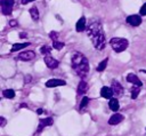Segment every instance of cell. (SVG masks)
Returning a JSON list of instances; mask_svg holds the SVG:
<instances>
[{"label": "cell", "mask_w": 146, "mask_h": 136, "mask_svg": "<svg viewBox=\"0 0 146 136\" xmlns=\"http://www.w3.org/2000/svg\"><path fill=\"white\" fill-rule=\"evenodd\" d=\"M107 59H108V58H104V59L98 64V66H97V71H98V72H103V71L106 69V66H107Z\"/></svg>", "instance_id": "cell-20"}, {"label": "cell", "mask_w": 146, "mask_h": 136, "mask_svg": "<svg viewBox=\"0 0 146 136\" xmlns=\"http://www.w3.org/2000/svg\"><path fill=\"white\" fill-rule=\"evenodd\" d=\"M86 27H87L86 17H84V16H82V17H81V18L78 21L75 29H76V31H78V32H82V31H84V30H86Z\"/></svg>", "instance_id": "cell-14"}, {"label": "cell", "mask_w": 146, "mask_h": 136, "mask_svg": "<svg viewBox=\"0 0 146 136\" xmlns=\"http://www.w3.org/2000/svg\"><path fill=\"white\" fill-rule=\"evenodd\" d=\"M30 45V42H23V43H14L13 45V47H11V50L10 51H18V50H21V49H23V48H25V47H27Z\"/></svg>", "instance_id": "cell-17"}, {"label": "cell", "mask_w": 146, "mask_h": 136, "mask_svg": "<svg viewBox=\"0 0 146 136\" xmlns=\"http://www.w3.org/2000/svg\"><path fill=\"white\" fill-rule=\"evenodd\" d=\"M112 90H113V94L115 95V96H117V97H121L122 95H123V87H122V85L119 82V81H116V80H114L113 82H112Z\"/></svg>", "instance_id": "cell-6"}, {"label": "cell", "mask_w": 146, "mask_h": 136, "mask_svg": "<svg viewBox=\"0 0 146 136\" xmlns=\"http://www.w3.org/2000/svg\"><path fill=\"white\" fill-rule=\"evenodd\" d=\"M49 37L51 38L52 41H55V40H57V38H58V33H57L56 31H51L50 34H49Z\"/></svg>", "instance_id": "cell-25"}, {"label": "cell", "mask_w": 146, "mask_h": 136, "mask_svg": "<svg viewBox=\"0 0 146 136\" xmlns=\"http://www.w3.org/2000/svg\"><path fill=\"white\" fill-rule=\"evenodd\" d=\"M72 66H73L75 73L81 78H84L89 72V62H88L87 57L81 53H74L73 54Z\"/></svg>", "instance_id": "cell-2"}, {"label": "cell", "mask_w": 146, "mask_h": 136, "mask_svg": "<svg viewBox=\"0 0 146 136\" xmlns=\"http://www.w3.org/2000/svg\"><path fill=\"white\" fill-rule=\"evenodd\" d=\"M0 5H1V11L3 15H10L11 14L14 0H1Z\"/></svg>", "instance_id": "cell-4"}, {"label": "cell", "mask_w": 146, "mask_h": 136, "mask_svg": "<svg viewBox=\"0 0 146 136\" xmlns=\"http://www.w3.org/2000/svg\"><path fill=\"white\" fill-rule=\"evenodd\" d=\"M87 34L92 41V45L95 46V48H97L98 50H103L105 48L106 40H105V34L103 32L100 22L98 21L90 22L89 25L87 26Z\"/></svg>", "instance_id": "cell-1"}, {"label": "cell", "mask_w": 146, "mask_h": 136, "mask_svg": "<svg viewBox=\"0 0 146 136\" xmlns=\"http://www.w3.org/2000/svg\"><path fill=\"white\" fill-rule=\"evenodd\" d=\"M5 125H6V119H5V118H3V117H1V126H2V127H3V126H5Z\"/></svg>", "instance_id": "cell-29"}, {"label": "cell", "mask_w": 146, "mask_h": 136, "mask_svg": "<svg viewBox=\"0 0 146 136\" xmlns=\"http://www.w3.org/2000/svg\"><path fill=\"white\" fill-rule=\"evenodd\" d=\"M87 90H88V85H87V82L83 81V80H81V81L79 82V85H78V94H79V95H83V94L87 93Z\"/></svg>", "instance_id": "cell-15"}, {"label": "cell", "mask_w": 146, "mask_h": 136, "mask_svg": "<svg viewBox=\"0 0 146 136\" xmlns=\"http://www.w3.org/2000/svg\"><path fill=\"white\" fill-rule=\"evenodd\" d=\"M34 57H35V53L34 51H32V50H25V51H22L21 54H18L17 59L24 61V62H29V61H32Z\"/></svg>", "instance_id": "cell-5"}, {"label": "cell", "mask_w": 146, "mask_h": 136, "mask_svg": "<svg viewBox=\"0 0 146 136\" xmlns=\"http://www.w3.org/2000/svg\"><path fill=\"white\" fill-rule=\"evenodd\" d=\"M2 95L6 97V98H14L15 97V91L13 90V89H5L3 91H2Z\"/></svg>", "instance_id": "cell-19"}, {"label": "cell", "mask_w": 146, "mask_h": 136, "mask_svg": "<svg viewBox=\"0 0 146 136\" xmlns=\"http://www.w3.org/2000/svg\"><path fill=\"white\" fill-rule=\"evenodd\" d=\"M108 106H110V109L112 110V111H117L119 110V107H120V105H119V101L116 99V98H111L110 99V103H108Z\"/></svg>", "instance_id": "cell-16"}, {"label": "cell", "mask_w": 146, "mask_h": 136, "mask_svg": "<svg viewBox=\"0 0 146 136\" xmlns=\"http://www.w3.org/2000/svg\"><path fill=\"white\" fill-rule=\"evenodd\" d=\"M88 103H89V98H88L87 96H83V97H82V101H81V103H80V110L84 109V107L88 105Z\"/></svg>", "instance_id": "cell-24"}, {"label": "cell", "mask_w": 146, "mask_h": 136, "mask_svg": "<svg viewBox=\"0 0 146 136\" xmlns=\"http://www.w3.org/2000/svg\"><path fill=\"white\" fill-rule=\"evenodd\" d=\"M110 43H111L112 48H113L116 53H122V51H124V50L128 48V46H129L128 40L124 39V38H113V39H111Z\"/></svg>", "instance_id": "cell-3"}, {"label": "cell", "mask_w": 146, "mask_h": 136, "mask_svg": "<svg viewBox=\"0 0 146 136\" xmlns=\"http://www.w3.org/2000/svg\"><path fill=\"white\" fill-rule=\"evenodd\" d=\"M139 14L143 15V16H146V2L141 6V8H140V10H139Z\"/></svg>", "instance_id": "cell-26"}, {"label": "cell", "mask_w": 146, "mask_h": 136, "mask_svg": "<svg viewBox=\"0 0 146 136\" xmlns=\"http://www.w3.org/2000/svg\"><path fill=\"white\" fill-rule=\"evenodd\" d=\"M31 75L30 74H27V75H25V79H24V83H29L30 81H31Z\"/></svg>", "instance_id": "cell-27"}, {"label": "cell", "mask_w": 146, "mask_h": 136, "mask_svg": "<svg viewBox=\"0 0 146 136\" xmlns=\"http://www.w3.org/2000/svg\"><path fill=\"white\" fill-rule=\"evenodd\" d=\"M32 1H34V0H22V3H23V5H26V3L32 2Z\"/></svg>", "instance_id": "cell-30"}, {"label": "cell", "mask_w": 146, "mask_h": 136, "mask_svg": "<svg viewBox=\"0 0 146 136\" xmlns=\"http://www.w3.org/2000/svg\"><path fill=\"white\" fill-rule=\"evenodd\" d=\"M19 37H21V38H25V37H27V34H26V33H21Z\"/></svg>", "instance_id": "cell-32"}, {"label": "cell", "mask_w": 146, "mask_h": 136, "mask_svg": "<svg viewBox=\"0 0 146 136\" xmlns=\"http://www.w3.org/2000/svg\"><path fill=\"white\" fill-rule=\"evenodd\" d=\"M125 80H127L128 82L133 83L135 86H139V87H141V86H143V82H141V81L139 80V78H138L136 74H133V73H129V74H127Z\"/></svg>", "instance_id": "cell-11"}, {"label": "cell", "mask_w": 146, "mask_h": 136, "mask_svg": "<svg viewBox=\"0 0 146 136\" xmlns=\"http://www.w3.org/2000/svg\"><path fill=\"white\" fill-rule=\"evenodd\" d=\"M139 93H140V87H139V86L132 87V89H131V98H132V99H136L137 96L139 95Z\"/></svg>", "instance_id": "cell-21"}, {"label": "cell", "mask_w": 146, "mask_h": 136, "mask_svg": "<svg viewBox=\"0 0 146 136\" xmlns=\"http://www.w3.org/2000/svg\"><path fill=\"white\" fill-rule=\"evenodd\" d=\"M52 118H46V119H41L40 121H39V127H38V129H36V134H39V133H41L42 131V129L44 128V127H47V126H51L52 125Z\"/></svg>", "instance_id": "cell-10"}, {"label": "cell", "mask_w": 146, "mask_h": 136, "mask_svg": "<svg viewBox=\"0 0 146 136\" xmlns=\"http://www.w3.org/2000/svg\"><path fill=\"white\" fill-rule=\"evenodd\" d=\"M43 61H44V63H46V65L49 67V69H51V70H54V69H56L58 65H59V63H58V61L57 59H55L54 57H51V56H49V55H47V56H44V58H43Z\"/></svg>", "instance_id": "cell-7"}, {"label": "cell", "mask_w": 146, "mask_h": 136, "mask_svg": "<svg viewBox=\"0 0 146 136\" xmlns=\"http://www.w3.org/2000/svg\"><path fill=\"white\" fill-rule=\"evenodd\" d=\"M42 112H43V110H42V109H38V110H36V113H38V114H41Z\"/></svg>", "instance_id": "cell-31"}, {"label": "cell", "mask_w": 146, "mask_h": 136, "mask_svg": "<svg viewBox=\"0 0 146 136\" xmlns=\"http://www.w3.org/2000/svg\"><path fill=\"white\" fill-rule=\"evenodd\" d=\"M52 47H54L55 49H57V50H60V49L64 47V42L58 41V40H55V41H52Z\"/></svg>", "instance_id": "cell-22"}, {"label": "cell", "mask_w": 146, "mask_h": 136, "mask_svg": "<svg viewBox=\"0 0 146 136\" xmlns=\"http://www.w3.org/2000/svg\"><path fill=\"white\" fill-rule=\"evenodd\" d=\"M64 85H66V81L62 80V79H50L46 82L47 88H54V87H59V86H64Z\"/></svg>", "instance_id": "cell-8"}, {"label": "cell", "mask_w": 146, "mask_h": 136, "mask_svg": "<svg viewBox=\"0 0 146 136\" xmlns=\"http://www.w3.org/2000/svg\"><path fill=\"white\" fill-rule=\"evenodd\" d=\"M127 23L131 26H139L141 24V17L139 15H130L127 17Z\"/></svg>", "instance_id": "cell-9"}, {"label": "cell", "mask_w": 146, "mask_h": 136, "mask_svg": "<svg viewBox=\"0 0 146 136\" xmlns=\"http://www.w3.org/2000/svg\"><path fill=\"white\" fill-rule=\"evenodd\" d=\"M30 15H31L33 21H38L39 19V10L36 9V7L30 8Z\"/></svg>", "instance_id": "cell-18"}, {"label": "cell", "mask_w": 146, "mask_h": 136, "mask_svg": "<svg viewBox=\"0 0 146 136\" xmlns=\"http://www.w3.org/2000/svg\"><path fill=\"white\" fill-rule=\"evenodd\" d=\"M100 95L104 97V98H107V99H111L113 98V90L111 87H107V86H104L102 89H100Z\"/></svg>", "instance_id": "cell-12"}, {"label": "cell", "mask_w": 146, "mask_h": 136, "mask_svg": "<svg viewBox=\"0 0 146 136\" xmlns=\"http://www.w3.org/2000/svg\"><path fill=\"white\" fill-rule=\"evenodd\" d=\"M40 51H41V54L42 55H49L50 54V51H51V48L49 47V46H42L41 47V49H40Z\"/></svg>", "instance_id": "cell-23"}, {"label": "cell", "mask_w": 146, "mask_h": 136, "mask_svg": "<svg viewBox=\"0 0 146 136\" xmlns=\"http://www.w3.org/2000/svg\"><path fill=\"white\" fill-rule=\"evenodd\" d=\"M21 107H27V105H26V104H22Z\"/></svg>", "instance_id": "cell-33"}, {"label": "cell", "mask_w": 146, "mask_h": 136, "mask_svg": "<svg viewBox=\"0 0 146 136\" xmlns=\"http://www.w3.org/2000/svg\"><path fill=\"white\" fill-rule=\"evenodd\" d=\"M9 25H10V26H13V27H14V26H16V25H17V22H16V21H15V19H11V21H10V22H9Z\"/></svg>", "instance_id": "cell-28"}, {"label": "cell", "mask_w": 146, "mask_h": 136, "mask_svg": "<svg viewBox=\"0 0 146 136\" xmlns=\"http://www.w3.org/2000/svg\"><path fill=\"white\" fill-rule=\"evenodd\" d=\"M122 120H123V115H122V114H119V113H115V114H113V115L110 118L108 123L112 125V126H114V125L120 123Z\"/></svg>", "instance_id": "cell-13"}]
</instances>
